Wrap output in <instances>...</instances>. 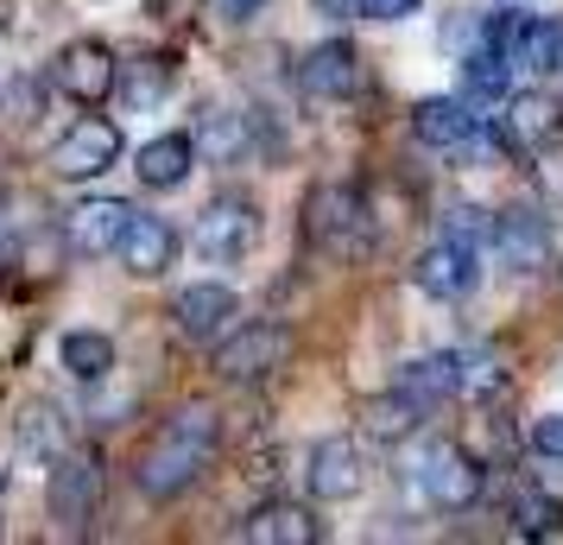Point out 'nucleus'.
Instances as JSON below:
<instances>
[{"instance_id": "31", "label": "nucleus", "mask_w": 563, "mask_h": 545, "mask_svg": "<svg viewBox=\"0 0 563 545\" xmlns=\"http://www.w3.org/2000/svg\"><path fill=\"white\" fill-rule=\"evenodd\" d=\"M209 7H216L222 26H247L254 13H266V0H209Z\"/></svg>"}, {"instance_id": "12", "label": "nucleus", "mask_w": 563, "mask_h": 545, "mask_svg": "<svg viewBox=\"0 0 563 545\" xmlns=\"http://www.w3.org/2000/svg\"><path fill=\"white\" fill-rule=\"evenodd\" d=\"M298 83H305V96H317V102H342V96L361 89V52L349 45V39H323V45L305 52Z\"/></svg>"}, {"instance_id": "7", "label": "nucleus", "mask_w": 563, "mask_h": 545, "mask_svg": "<svg viewBox=\"0 0 563 545\" xmlns=\"http://www.w3.org/2000/svg\"><path fill=\"white\" fill-rule=\"evenodd\" d=\"M285 362H291V330L285 324H241L234 337L216 342V374L222 381H266Z\"/></svg>"}, {"instance_id": "30", "label": "nucleus", "mask_w": 563, "mask_h": 545, "mask_svg": "<svg viewBox=\"0 0 563 545\" xmlns=\"http://www.w3.org/2000/svg\"><path fill=\"white\" fill-rule=\"evenodd\" d=\"M482 229H494V222H482L475 204H456L450 216H443V235H456V241H482Z\"/></svg>"}, {"instance_id": "6", "label": "nucleus", "mask_w": 563, "mask_h": 545, "mask_svg": "<svg viewBox=\"0 0 563 545\" xmlns=\"http://www.w3.org/2000/svg\"><path fill=\"white\" fill-rule=\"evenodd\" d=\"M114 165H121V128L108 115H82V121H70V128L57 133V146H52L57 178L89 184V178H102V172H114Z\"/></svg>"}, {"instance_id": "29", "label": "nucleus", "mask_w": 563, "mask_h": 545, "mask_svg": "<svg viewBox=\"0 0 563 545\" xmlns=\"http://www.w3.org/2000/svg\"><path fill=\"white\" fill-rule=\"evenodd\" d=\"M532 450L544 457V464H558V469H563V413L532 418Z\"/></svg>"}, {"instance_id": "20", "label": "nucleus", "mask_w": 563, "mask_h": 545, "mask_svg": "<svg viewBox=\"0 0 563 545\" xmlns=\"http://www.w3.org/2000/svg\"><path fill=\"white\" fill-rule=\"evenodd\" d=\"M393 388H406L411 400H418V406H443V400H456V393H462V349H450V356H418V362H406Z\"/></svg>"}, {"instance_id": "19", "label": "nucleus", "mask_w": 563, "mask_h": 545, "mask_svg": "<svg viewBox=\"0 0 563 545\" xmlns=\"http://www.w3.org/2000/svg\"><path fill=\"white\" fill-rule=\"evenodd\" d=\"M190 165H197V133H158V140H146L140 146V184L146 190H178L184 178H190Z\"/></svg>"}, {"instance_id": "2", "label": "nucleus", "mask_w": 563, "mask_h": 545, "mask_svg": "<svg viewBox=\"0 0 563 545\" xmlns=\"http://www.w3.org/2000/svg\"><path fill=\"white\" fill-rule=\"evenodd\" d=\"M305 235L335 260L367 254V248H374V229H367V204H361V190H349V184H317L310 204H305Z\"/></svg>"}, {"instance_id": "32", "label": "nucleus", "mask_w": 563, "mask_h": 545, "mask_svg": "<svg viewBox=\"0 0 563 545\" xmlns=\"http://www.w3.org/2000/svg\"><path fill=\"white\" fill-rule=\"evenodd\" d=\"M538 184L551 190V197H563V146L551 153V146H538Z\"/></svg>"}, {"instance_id": "28", "label": "nucleus", "mask_w": 563, "mask_h": 545, "mask_svg": "<svg viewBox=\"0 0 563 545\" xmlns=\"http://www.w3.org/2000/svg\"><path fill=\"white\" fill-rule=\"evenodd\" d=\"M500 388H507V362L494 349H462V393L468 400H494Z\"/></svg>"}, {"instance_id": "36", "label": "nucleus", "mask_w": 563, "mask_h": 545, "mask_svg": "<svg viewBox=\"0 0 563 545\" xmlns=\"http://www.w3.org/2000/svg\"><path fill=\"white\" fill-rule=\"evenodd\" d=\"M0 489H7V464H0Z\"/></svg>"}, {"instance_id": "18", "label": "nucleus", "mask_w": 563, "mask_h": 545, "mask_svg": "<svg viewBox=\"0 0 563 545\" xmlns=\"http://www.w3.org/2000/svg\"><path fill=\"white\" fill-rule=\"evenodd\" d=\"M234 312H241V298H234L229 286H216V280H203V286H184L178 305H172V317H178V330L190 342H216L222 330H229Z\"/></svg>"}, {"instance_id": "22", "label": "nucleus", "mask_w": 563, "mask_h": 545, "mask_svg": "<svg viewBox=\"0 0 563 545\" xmlns=\"http://www.w3.org/2000/svg\"><path fill=\"white\" fill-rule=\"evenodd\" d=\"M57 362H64L70 381L96 388V381L114 374V337H108V330H64V337H57Z\"/></svg>"}, {"instance_id": "4", "label": "nucleus", "mask_w": 563, "mask_h": 545, "mask_svg": "<svg viewBox=\"0 0 563 545\" xmlns=\"http://www.w3.org/2000/svg\"><path fill=\"white\" fill-rule=\"evenodd\" d=\"M45 508L64 533H89V520L102 508V457L96 450H64L45 482Z\"/></svg>"}, {"instance_id": "14", "label": "nucleus", "mask_w": 563, "mask_h": 545, "mask_svg": "<svg viewBox=\"0 0 563 545\" xmlns=\"http://www.w3.org/2000/svg\"><path fill=\"white\" fill-rule=\"evenodd\" d=\"M411 133H418L424 146H437V153H462V146H475L482 121H475V108L456 102V96H424V102L411 108Z\"/></svg>"}, {"instance_id": "16", "label": "nucleus", "mask_w": 563, "mask_h": 545, "mask_svg": "<svg viewBox=\"0 0 563 545\" xmlns=\"http://www.w3.org/2000/svg\"><path fill=\"white\" fill-rule=\"evenodd\" d=\"M563 128V108L544 96V89H519L507 96V121H500V146H519V153H538L551 146Z\"/></svg>"}, {"instance_id": "1", "label": "nucleus", "mask_w": 563, "mask_h": 545, "mask_svg": "<svg viewBox=\"0 0 563 545\" xmlns=\"http://www.w3.org/2000/svg\"><path fill=\"white\" fill-rule=\"evenodd\" d=\"M216 444H222V418L209 413V406H184L158 425V438L146 444V457L133 469V482L140 494H153V501H172L184 494L209 464H216Z\"/></svg>"}, {"instance_id": "3", "label": "nucleus", "mask_w": 563, "mask_h": 545, "mask_svg": "<svg viewBox=\"0 0 563 545\" xmlns=\"http://www.w3.org/2000/svg\"><path fill=\"white\" fill-rule=\"evenodd\" d=\"M197 254L216 260V266H234V260L254 254L260 241V204L254 197H241V190H222V197H209L203 209H197Z\"/></svg>"}, {"instance_id": "13", "label": "nucleus", "mask_w": 563, "mask_h": 545, "mask_svg": "<svg viewBox=\"0 0 563 545\" xmlns=\"http://www.w3.org/2000/svg\"><path fill=\"white\" fill-rule=\"evenodd\" d=\"M114 254H121V266H128L133 280H158V273L178 266V229L165 216H133Z\"/></svg>"}, {"instance_id": "10", "label": "nucleus", "mask_w": 563, "mask_h": 545, "mask_svg": "<svg viewBox=\"0 0 563 545\" xmlns=\"http://www.w3.org/2000/svg\"><path fill=\"white\" fill-rule=\"evenodd\" d=\"M305 482L317 501H355L367 482V457L355 438H317L305 457Z\"/></svg>"}, {"instance_id": "24", "label": "nucleus", "mask_w": 563, "mask_h": 545, "mask_svg": "<svg viewBox=\"0 0 563 545\" xmlns=\"http://www.w3.org/2000/svg\"><path fill=\"white\" fill-rule=\"evenodd\" d=\"M507 57L494 52V45H468L462 52V89L475 96V102H507Z\"/></svg>"}, {"instance_id": "17", "label": "nucleus", "mask_w": 563, "mask_h": 545, "mask_svg": "<svg viewBox=\"0 0 563 545\" xmlns=\"http://www.w3.org/2000/svg\"><path fill=\"white\" fill-rule=\"evenodd\" d=\"M241 539H254V545H317L323 526H317V514H310L305 501H260L254 514L241 520Z\"/></svg>"}, {"instance_id": "8", "label": "nucleus", "mask_w": 563, "mask_h": 545, "mask_svg": "<svg viewBox=\"0 0 563 545\" xmlns=\"http://www.w3.org/2000/svg\"><path fill=\"white\" fill-rule=\"evenodd\" d=\"M52 83L70 96V102L96 108L102 96H114V83H121V64L108 52L102 39H70L64 52L52 57Z\"/></svg>"}, {"instance_id": "11", "label": "nucleus", "mask_w": 563, "mask_h": 545, "mask_svg": "<svg viewBox=\"0 0 563 545\" xmlns=\"http://www.w3.org/2000/svg\"><path fill=\"white\" fill-rule=\"evenodd\" d=\"M487 241H494V254H500L507 273H538V266L551 260V222H544L538 209H507V216H494Z\"/></svg>"}, {"instance_id": "35", "label": "nucleus", "mask_w": 563, "mask_h": 545, "mask_svg": "<svg viewBox=\"0 0 563 545\" xmlns=\"http://www.w3.org/2000/svg\"><path fill=\"white\" fill-rule=\"evenodd\" d=\"M0 266H13V235H7V222H0Z\"/></svg>"}, {"instance_id": "21", "label": "nucleus", "mask_w": 563, "mask_h": 545, "mask_svg": "<svg viewBox=\"0 0 563 545\" xmlns=\"http://www.w3.org/2000/svg\"><path fill=\"white\" fill-rule=\"evenodd\" d=\"M13 438H20V450H26V457H38V464H57V457L70 450V418L57 413L52 400H32L26 413L13 418Z\"/></svg>"}, {"instance_id": "26", "label": "nucleus", "mask_w": 563, "mask_h": 545, "mask_svg": "<svg viewBox=\"0 0 563 545\" xmlns=\"http://www.w3.org/2000/svg\"><path fill=\"white\" fill-rule=\"evenodd\" d=\"M512 526H519L526 539H551V533L563 526V508H558L544 489L519 482V489H512Z\"/></svg>"}, {"instance_id": "27", "label": "nucleus", "mask_w": 563, "mask_h": 545, "mask_svg": "<svg viewBox=\"0 0 563 545\" xmlns=\"http://www.w3.org/2000/svg\"><path fill=\"white\" fill-rule=\"evenodd\" d=\"M121 96H128V108H133V115H146V108H158L165 96H172V64H165V57H140Z\"/></svg>"}, {"instance_id": "5", "label": "nucleus", "mask_w": 563, "mask_h": 545, "mask_svg": "<svg viewBox=\"0 0 563 545\" xmlns=\"http://www.w3.org/2000/svg\"><path fill=\"white\" fill-rule=\"evenodd\" d=\"M418 489H424V501L431 508H443V514H462V508H475V494H482V464L462 450V444L437 438L418 450Z\"/></svg>"}, {"instance_id": "34", "label": "nucleus", "mask_w": 563, "mask_h": 545, "mask_svg": "<svg viewBox=\"0 0 563 545\" xmlns=\"http://www.w3.org/2000/svg\"><path fill=\"white\" fill-rule=\"evenodd\" d=\"M323 20H367V0H317Z\"/></svg>"}, {"instance_id": "9", "label": "nucleus", "mask_w": 563, "mask_h": 545, "mask_svg": "<svg viewBox=\"0 0 563 545\" xmlns=\"http://www.w3.org/2000/svg\"><path fill=\"white\" fill-rule=\"evenodd\" d=\"M475 280H482L475 241H456V235H443L437 248H424V254H418V266H411V286L424 292V298H443V305L468 298V292H475Z\"/></svg>"}, {"instance_id": "25", "label": "nucleus", "mask_w": 563, "mask_h": 545, "mask_svg": "<svg viewBox=\"0 0 563 545\" xmlns=\"http://www.w3.org/2000/svg\"><path fill=\"white\" fill-rule=\"evenodd\" d=\"M424 413H431V406H418L406 388H393V393H380V400H367V413H361V418H367V432H374V438H411Z\"/></svg>"}, {"instance_id": "23", "label": "nucleus", "mask_w": 563, "mask_h": 545, "mask_svg": "<svg viewBox=\"0 0 563 545\" xmlns=\"http://www.w3.org/2000/svg\"><path fill=\"white\" fill-rule=\"evenodd\" d=\"M197 153L209 165H241V159L254 153V128H247V115H234V108H209L203 128H197Z\"/></svg>"}, {"instance_id": "33", "label": "nucleus", "mask_w": 563, "mask_h": 545, "mask_svg": "<svg viewBox=\"0 0 563 545\" xmlns=\"http://www.w3.org/2000/svg\"><path fill=\"white\" fill-rule=\"evenodd\" d=\"M424 0H367V20H411Z\"/></svg>"}, {"instance_id": "15", "label": "nucleus", "mask_w": 563, "mask_h": 545, "mask_svg": "<svg viewBox=\"0 0 563 545\" xmlns=\"http://www.w3.org/2000/svg\"><path fill=\"white\" fill-rule=\"evenodd\" d=\"M133 209L121 197H82L70 216H64V229H70V248L77 254H114L121 248V235H128Z\"/></svg>"}]
</instances>
